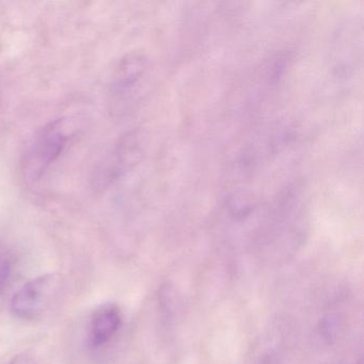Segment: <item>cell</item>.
Returning a JSON list of instances; mask_svg holds the SVG:
<instances>
[{"instance_id": "2", "label": "cell", "mask_w": 364, "mask_h": 364, "mask_svg": "<svg viewBox=\"0 0 364 364\" xmlns=\"http://www.w3.org/2000/svg\"><path fill=\"white\" fill-rule=\"evenodd\" d=\"M71 139L67 121L57 119L42 127L29 142L22 163V172L28 183H37L58 161Z\"/></svg>"}, {"instance_id": "5", "label": "cell", "mask_w": 364, "mask_h": 364, "mask_svg": "<svg viewBox=\"0 0 364 364\" xmlns=\"http://www.w3.org/2000/svg\"><path fill=\"white\" fill-rule=\"evenodd\" d=\"M122 323L120 309L116 304L100 306L93 312L89 323L88 338L95 348L104 346L112 340Z\"/></svg>"}, {"instance_id": "3", "label": "cell", "mask_w": 364, "mask_h": 364, "mask_svg": "<svg viewBox=\"0 0 364 364\" xmlns=\"http://www.w3.org/2000/svg\"><path fill=\"white\" fill-rule=\"evenodd\" d=\"M149 70L150 63L142 53H129L121 59L112 87L118 112H124L131 107L146 82Z\"/></svg>"}, {"instance_id": "4", "label": "cell", "mask_w": 364, "mask_h": 364, "mask_svg": "<svg viewBox=\"0 0 364 364\" xmlns=\"http://www.w3.org/2000/svg\"><path fill=\"white\" fill-rule=\"evenodd\" d=\"M54 285L55 278L50 274H43L25 283L12 297V313L23 319L37 316L50 300Z\"/></svg>"}, {"instance_id": "1", "label": "cell", "mask_w": 364, "mask_h": 364, "mask_svg": "<svg viewBox=\"0 0 364 364\" xmlns=\"http://www.w3.org/2000/svg\"><path fill=\"white\" fill-rule=\"evenodd\" d=\"M148 137L142 129H133L118 140L93 171L92 186L103 191L135 169L146 154Z\"/></svg>"}, {"instance_id": "6", "label": "cell", "mask_w": 364, "mask_h": 364, "mask_svg": "<svg viewBox=\"0 0 364 364\" xmlns=\"http://www.w3.org/2000/svg\"><path fill=\"white\" fill-rule=\"evenodd\" d=\"M14 253L7 247L0 245V295H3L7 289L14 272Z\"/></svg>"}]
</instances>
